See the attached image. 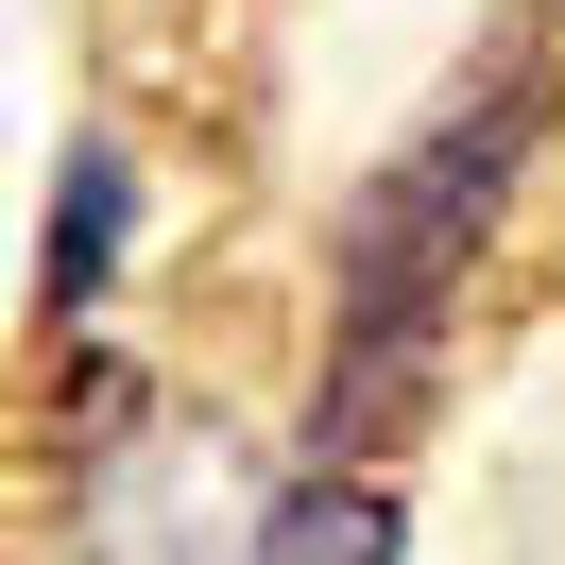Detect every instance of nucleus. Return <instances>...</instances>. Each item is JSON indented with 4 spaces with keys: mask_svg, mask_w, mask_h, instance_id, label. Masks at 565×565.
<instances>
[{
    "mask_svg": "<svg viewBox=\"0 0 565 565\" xmlns=\"http://www.w3.org/2000/svg\"><path fill=\"white\" fill-rule=\"evenodd\" d=\"M531 138H548V52H480V70L446 86V104L412 120V154H394L377 189H360L343 223V275H326V377H309V462H377L394 412L428 394V343H446L462 275H480L497 206H514Z\"/></svg>",
    "mask_w": 565,
    "mask_h": 565,
    "instance_id": "f257e3e1",
    "label": "nucleus"
},
{
    "mask_svg": "<svg viewBox=\"0 0 565 565\" xmlns=\"http://www.w3.org/2000/svg\"><path fill=\"white\" fill-rule=\"evenodd\" d=\"M120 223H138V172L104 138H70V172H52V309H104L120 291Z\"/></svg>",
    "mask_w": 565,
    "mask_h": 565,
    "instance_id": "7ed1b4c3",
    "label": "nucleus"
},
{
    "mask_svg": "<svg viewBox=\"0 0 565 565\" xmlns=\"http://www.w3.org/2000/svg\"><path fill=\"white\" fill-rule=\"evenodd\" d=\"M394 548H412V514H394L377 462H291L241 531V565H394Z\"/></svg>",
    "mask_w": 565,
    "mask_h": 565,
    "instance_id": "f03ea898",
    "label": "nucleus"
}]
</instances>
